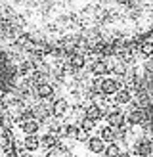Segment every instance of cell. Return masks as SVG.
Instances as JSON below:
<instances>
[{
	"instance_id": "1",
	"label": "cell",
	"mask_w": 153,
	"mask_h": 157,
	"mask_svg": "<svg viewBox=\"0 0 153 157\" xmlns=\"http://www.w3.org/2000/svg\"><path fill=\"white\" fill-rule=\"evenodd\" d=\"M138 105H140L145 115H147V123L145 127H149L153 130V65L147 67L144 77V82H142V88L138 92Z\"/></svg>"
},
{
	"instance_id": "2",
	"label": "cell",
	"mask_w": 153,
	"mask_h": 157,
	"mask_svg": "<svg viewBox=\"0 0 153 157\" xmlns=\"http://www.w3.org/2000/svg\"><path fill=\"white\" fill-rule=\"evenodd\" d=\"M121 88H125L121 81H115V78H102L99 81V92H102V96H111V94H117Z\"/></svg>"
},
{
	"instance_id": "3",
	"label": "cell",
	"mask_w": 153,
	"mask_h": 157,
	"mask_svg": "<svg viewBox=\"0 0 153 157\" xmlns=\"http://www.w3.org/2000/svg\"><path fill=\"white\" fill-rule=\"evenodd\" d=\"M134 151H136V155H140V157H147L153 151V140L151 138H140L136 142Z\"/></svg>"
},
{
	"instance_id": "4",
	"label": "cell",
	"mask_w": 153,
	"mask_h": 157,
	"mask_svg": "<svg viewBox=\"0 0 153 157\" xmlns=\"http://www.w3.org/2000/svg\"><path fill=\"white\" fill-rule=\"evenodd\" d=\"M126 124V117L122 115L121 111H111L107 115V127L111 128H122Z\"/></svg>"
},
{
	"instance_id": "5",
	"label": "cell",
	"mask_w": 153,
	"mask_h": 157,
	"mask_svg": "<svg viewBox=\"0 0 153 157\" xmlns=\"http://www.w3.org/2000/svg\"><path fill=\"white\" fill-rule=\"evenodd\" d=\"M67 100H63V98H59V100H56L54 101V105H52V115L54 117H63L65 113H67Z\"/></svg>"
},
{
	"instance_id": "6",
	"label": "cell",
	"mask_w": 153,
	"mask_h": 157,
	"mask_svg": "<svg viewBox=\"0 0 153 157\" xmlns=\"http://www.w3.org/2000/svg\"><path fill=\"white\" fill-rule=\"evenodd\" d=\"M58 146H59V140L54 136V134H44V136H40V147H44V150H56Z\"/></svg>"
},
{
	"instance_id": "7",
	"label": "cell",
	"mask_w": 153,
	"mask_h": 157,
	"mask_svg": "<svg viewBox=\"0 0 153 157\" xmlns=\"http://www.w3.org/2000/svg\"><path fill=\"white\" fill-rule=\"evenodd\" d=\"M88 150L92 153H105V142L102 138H90V142H88Z\"/></svg>"
},
{
	"instance_id": "8",
	"label": "cell",
	"mask_w": 153,
	"mask_h": 157,
	"mask_svg": "<svg viewBox=\"0 0 153 157\" xmlns=\"http://www.w3.org/2000/svg\"><path fill=\"white\" fill-rule=\"evenodd\" d=\"M84 115L90 117V119H94V121H98V119H102V117H103V111H102V107H99L98 104H90L86 107V111H84Z\"/></svg>"
},
{
	"instance_id": "9",
	"label": "cell",
	"mask_w": 153,
	"mask_h": 157,
	"mask_svg": "<svg viewBox=\"0 0 153 157\" xmlns=\"http://www.w3.org/2000/svg\"><path fill=\"white\" fill-rule=\"evenodd\" d=\"M21 128H23V132H25L27 136H35L36 130H38V121H36V119L25 121V123H21Z\"/></svg>"
},
{
	"instance_id": "10",
	"label": "cell",
	"mask_w": 153,
	"mask_h": 157,
	"mask_svg": "<svg viewBox=\"0 0 153 157\" xmlns=\"http://www.w3.org/2000/svg\"><path fill=\"white\" fill-rule=\"evenodd\" d=\"M111 69L109 65H107V61H96L94 65H92V75H96V77H102V75H107Z\"/></svg>"
},
{
	"instance_id": "11",
	"label": "cell",
	"mask_w": 153,
	"mask_h": 157,
	"mask_svg": "<svg viewBox=\"0 0 153 157\" xmlns=\"http://www.w3.org/2000/svg\"><path fill=\"white\" fill-rule=\"evenodd\" d=\"M23 146H25L27 151H36L38 147H40V138L38 136H27L25 142H23Z\"/></svg>"
},
{
	"instance_id": "12",
	"label": "cell",
	"mask_w": 153,
	"mask_h": 157,
	"mask_svg": "<svg viewBox=\"0 0 153 157\" xmlns=\"http://www.w3.org/2000/svg\"><path fill=\"white\" fill-rule=\"evenodd\" d=\"M115 98H117V104H128L130 98H132V90L125 86V88H121L117 94H115Z\"/></svg>"
},
{
	"instance_id": "13",
	"label": "cell",
	"mask_w": 153,
	"mask_h": 157,
	"mask_svg": "<svg viewBox=\"0 0 153 157\" xmlns=\"http://www.w3.org/2000/svg\"><path fill=\"white\" fill-rule=\"evenodd\" d=\"M52 94H54V88L50 84H38V88H36V96L38 98H42V100H46V98H52Z\"/></svg>"
},
{
	"instance_id": "14",
	"label": "cell",
	"mask_w": 153,
	"mask_h": 157,
	"mask_svg": "<svg viewBox=\"0 0 153 157\" xmlns=\"http://www.w3.org/2000/svg\"><path fill=\"white\" fill-rule=\"evenodd\" d=\"M103 140V142H111L113 144V140L117 138V132H115V128H111V127H103L102 128V136H99Z\"/></svg>"
},
{
	"instance_id": "15",
	"label": "cell",
	"mask_w": 153,
	"mask_h": 157,
	"mask_svg": "<svg viewBox=\"0 0 153 157\" xmlns=\"http://www.w3.org/2000/svg\"><path fill=\"white\" fill-rule=\"evenodd\" d=\"M48 157H73V155L69 153V150H67L63 144H59L56 150H52V151L48 153Z\"/></svg>"
},
{
	"instance_id": "16",
	"label": "cell",
	"mask_w": 153,
	"mask_h": 157,
	"mask_svg": "<svg viewBox=\"0 0 153 157\" xmlns=\"http://www.w3.org/2000/svg\"><path fill=\"white\" fill-rule=\"evenodd\" d=\"M140 54L144 58H153V40H145L140 46Z\"/></svg>"
},
{
	"instance_id": "17",
	"label": "cell",
	"mask_w": 153,
	"mask_h": 157,
	"mask_svg": "<svg viewBox=\"0 0 153 157\" xmlns=\"http://www.w3.org/2000/svg\"><path fill=\"white\" fill-rule=\"evenodd\" d=\"M69 63H71V67H73V69H82V67H84V58H82V56H79V54H73V56H71V61H69Z\"/></svg>"
},
{
	"instance_id": "18",
	"label": "cell",
	"mask_w": 153,
	"mask_h": 157,
	"mask_svg": "<svg viewBox=\"0 0 153 157\" xmlns=\"http://www.w3.org/2000/svg\"><path fill=\"white\" fill-rule=\"evenodd\" d=\"M111 71H113L115 75L122 77V75H126V71H128V69H126V65H125V61H117V63L113 65V69H111Z\"/></svg>"
},
{
	"instance_id": "19",
	"label": "cell",
	"mask_w": 153,
	"mask_h": 157,
	"mask_svg": "<svg viewBox=\"0 0 153 157\" xmlns=\"http://www.w3.org/2000/svg\"><path fill=\"white\" fill-rule=\"evenodd\" d=\"M122 151H121V147L117 146V144H109L107 146V150H105V155L107 157H119Z\"/></svg>"
},
{
	"instance_id": "20",
	"label": "cell",
	"mask_w": 153,
	"mask_h": 157,
	"mask_svg": "<svg viewBox=\"0 0 153 157\" xmlns=\"http://www.w3.org/2000/svg\"><path fill=\"white\" fill-rule=\"evenodd\" d=\"M80 123H82V124H80V128H82V130H86V132H90L92 128L96 127V121H94V119H90V117H84Z\"/></svg>"
},
{
	"instance_id": "21",
	"label": "cell",
	"mask_w": 153,
	"mask_h": 157,
	"mask_svg": "<svg viewBox=\"0 0 153 157\" xmlns=\"http://www.w3.org/2000/svg\"><path fill=\"white\" fill-rule=\"evenodd\" d=\"M33 69H35V63H33V61H23L21 67H19V73H21V75H27L29 71H33Z\"/></svg>"
},
{
	"instance_id": "22",
	"label": "cell",
	"mask_w": 153,
	"mask_h": 157,
	"mask_svg": "<svg viewBox=\"0 0 153 157\" xmlns=\"http://www.w3.org/2000/svg\"><path fill=\"white\" fill-rule=\"evenodd\" d=\"M31 40V35H21V36H17V38H15V46H25L27 42Z\"/></svg>"
},
{
	"instance_id": "23",
	"label": "cell",
	"mask_w": 153,
	"mask_h": 157,
	"mask_svg": "<svg viewBox=\"0 0 153 157\" xmlns=\"http://www.w3.org/2000/svg\"><path fill=\"white\" fill-rule=\"evenodd\" d=\"M76 142H90V138H88V132L86 130H79V134H76Z\"/></svg>"
},
{
	"instance_id": "24",
	"label": "cell",
	"mask_w": 153,
	"mask_h": 157,
	"mask_svg": "<svg viewBox=\"0 0 153 157\" xmlns=\"http://www.w3.org/2000/svg\"><path fill=\"white\" fill-rule=\"evenodd\" d=\"M119 157H130V153H125V151H122V153H121Z\"/></svg>"
}]
</instances>
